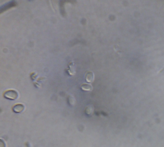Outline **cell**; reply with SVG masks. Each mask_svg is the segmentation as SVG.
Masks as SVG:
<instances>
[{
	"instance_id": "cell-6",
	"label": "cell",
	"mask_w": 164,
	"mask_h": 147,
	"mask_svg": "<svg viewBox=\"0 0 164 147\" xmlns=\"http://www.w3.org/2000/svg\"><path fill=\"white\" fill-rule=\"evenodd\" d=\"M0 147H5V144L4 142V141H2V140L0 139Z\"/></svg>"
},
{
	"instance_id": "cell-2",
	"label": "cell",
	"mask_w": 164,
	"mask_h": 147,
	"mask_svg": "<svg viewBox=\"0 0 164 147\" xmlns=\"http://www.w3.org/2000/svg\"><path fill=\"white\" fill-rule=\"evenodd\" d=\"M13 111L15 113H20L24 109V106L22 104H17L12 108Z\"/></svg>"
},
{
	"instance_id": "cell-4",
	"label": "cell",
	"mask_w": 164,
	"mask_h": 147,
	"mask_svg": "<svg viewBox=\"0 0 164 147\" xmlns=\"http://www.w3.org/2000/svg\"><path fill=\"white\" fill-rule=\"evenodd\" d=\"M81 89L85 91H91L92 89V87L90 84H85L81 86Z\"/></svg>"
},
{
	"instance_id": "cell-1",
	"label": "cell",
	"mask_w": 164,
	"mask_h": 147,
	"mask_svg": "<svg viewBox=\"0 0 164 147\" xmlns=\"http://www.w3.org/2000/svg\"><path fill=\"white\" fill-rule=\"evenodd\" d=\"M3 96L6 98L11 100H14L18 98V95L16 91L14 90H9L4 92Z\"/></svg>"
},
{
	"instance_id": "cell-5",
	"label": "cell",
	"mask_w": 164,
	"mask_h": 147,
	"mask_svg": "<svg viewBox=\"0 0 164 147\" xmlns=\"http://www.w3.org/2000/svg\"><path fill=\"white\" fill-rule=\"evenodd\" d=\"M75 68L73 66V64H70L69 65V68L68 69V71H69V74H70V75H73L74 73H73V72H75Z\"/></svg>"
},
{
	"instance_id": "cell-3",
	"label": "cell",
	"mask_w": 164,
	"mask_h": 147,
	"mask_svg": "<svg viewBox=\"0 0 164 147\" xmlns=\"http://www.w3.org/2000/svg\"><path fill=\"white\" fill-rule=\"evenodd\" d=\"M94 79V75L91 72L88 73L86 76V81L88 83H91L93 82Z\"/></svg>"
}]
</instances>
